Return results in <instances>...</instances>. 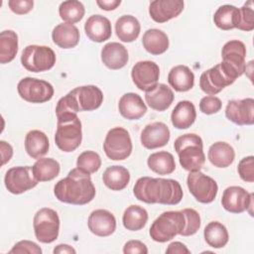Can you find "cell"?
I'll use <instances>...</instances> for the list:
<instances>
[{
    "label": "cell",
    "mask_w": 254,
    "mask_h": 254,
    "mask_svg": "<svg viewBox=\"0 0 254 254\" xmlns=\"http://www.w3.org/2000/svg\"><path fill=\"white\" fill-rule=\"evenodd\" d=\"M133 193L140 201L167 205L180 203L184 195L178 181L151 177L139 178L134 185Z\"/></svg>",
    "instance_id": "1"
},
{
    "label": "cell",
    "mask_w": 254,
    "mask_h": 254,
    "mask_svg": "<svg viewBox=\"0 0 254 254\" xmlns=\"http://www.w3.org/2000/svg\"><path fill=\"white\" fill-rule=\"evenodd\" d=\"M54 193L62 202L83 205L94 198L96 190L90 174L75 168L55 185Z\"/></svg>",
    "instance_id": "2"
},
{
    "label": "cell",
    "mask_w": 254,
    "mask_h": 254,
    "mask_svg": "<svg viewBox=\"0 0 254 254\" xmlns=\"http://www.w3.org/2000/svg\"><path fill=\"white\" fill-rule=\"evenodd\" d=\"M181 166L189 172L200 171L205 162L203 143L194 133H188L178 137L174 143Z\"/></svg>",
    "instance_id": "3"
},
{
    "label": "cell",
    "mask_w": 254,
    "mask_h": 254,
    "mask_svg": "<svg viewBox=\"0 0 254 254\" xmlns=\"http://www.w3.org/2000/svg\"><path fill=\"white\" fill-rule=\"evenodd\" d=\"M57 130L55 143L57 147L65 153L77 149L82 140L81 122L77 114H64L57 117Z\"/></svg>",
    "instance_id": "4"
},
{
    "label": "cell",
    "mask_w": 254,
    "mask_h": 254,
    "mask_svg": "<svg viewBox=\"0 0 254 254\" xmlns=\"http://www.w3.org/2000/svg\"><path fill=\"white\" fill-rule=\"evenodd\" d=\"M186 226V217L182 210H169L160 214L152 223L149 234L160 243L167 242L181 235Z\"/></svg>",
    "instance_id": "5"
},
{
    "label": "cell",
    "mask_w": 254,
    "mask_h": 254,
    "mask_svg": "<svg viewBox=\"0 0 254 254\" xmlns=\"http://www.w3.org/2000/svg\"><path fill=\"white\" fill-rule=\"evenodd\" d=\"M238 75L222 62L203 71L199 77V87L208 95L219 93L226 86L232 84Z\"/></svg>",
    "instance_id": "6"
},
{
    "label": "cell",
    "mask_w": 254,
    "mask_h": 254,
    "mask_svg": "<svg viewBox=\"0 0 254 254\" xmlns=\"http://www.w3.org/2000/svg\"><path fill=\"white\" fill-rule=\"evenodd\" d=\"M56 54L48 46L29 45L21 55V64L29 71L42 72L51 69L56 64Z\"/></svg>",
    "instance_id": "7"
},
{
    "label": "cell",
    "mask_w": 254,
    "mask_h": 254,
    "mask_svg": "<svg viewBox=\"0 0 254 254\" xmlns=\"http://www.w3.org/2000/svg\"><path fill=\"white\" fill-rule=\"evenodd\" d=\"M33 227L35 236L41 243L54 242L60 232V217L58 212L49 207L39 209L34 216Z\"/></svg>",
    "instance_id": "8"
},
{
    "label": "cell",
    "mask_w": 254,
    "mask_h": 254,
    "mask_svg": "<svg viewBox=\"0 0 254 254\" xmlns=\"http://www.w3.org/2000/svg\"><path fill=\"white\" fill-rule=\"evenodd\" d=\"M132 149L131 137L126 129L114 127L107 132L103 143V150L110 160H125L131 155Z\"/></svg>",
    "instance_id": "9"
},
{
    "label": "cell",
    "mask_w": 254,
    "mask_h": 254,
    "mask_svg": "<svg viewBox=\"0 0 254 254\" xmlns=\"http://www.w3.org/2000/svg\"><path fill=\"white\" fill-rule=\"evenodd\" d=\"M17 90L22 99L31 103H44L54 96L53 85L44 80L35 77H24L17 85Z\"/></svg>",
    "instance_id": "10"
},
{
    "label": "cell",
    "mask_w": 254,
    "mask_h": 254,
    "mask_svg": "<svg viewBox=\"0 0 254 254\" xmlns=\"http://www.w3.org/2000/svg\"><path fill=\"white\" fill-rule=\"evenodd\" d=\"M187 186L193 197L201 203H210L217 195L218 186L216 182L200 171L190 172Z\"/></svg>",
    "instance_id": "11"
},
{
    "label": "cell",
    "mask_w": 254,
    "mask_h": 254,
    "mask_svg": "<svg viewBox=\"0 0 254 254\" xmlns=\"http://www.w3.org/2000/svg\"><path fill=\"white\" fill-rule=\"evenodd\" d=\"M38 183L30 166L13 167L6 172L4 177L5 187L13 194H20L32 190Z\"/></svg>",
    "instance_id": "12"
},
{
    "label": "cell",
    "mask_w": 254,
    "mask_h": 254,
    "mask_svg": "<svg viewBox=\"0 0 254 254\" xmlns=\"http://www.w3.org/2000/svg\"><path fill=\"white\" fill-rule=\"evenodd\" d=\"M221 204L223 208L232 213H241L249 210L252 214L253 193H249L246 190L238 186H231L223 190L221 197Z\"/></svg>",
    "instance_id": "13"
},
{
    "label": "cell",
    "mask_w": 254,
    "mask_h": 254,
    "mask_svg": "<svg viewBox=\"0 0 254 254\" xmlns=\"http://www.w3.org/2000/svg\"><path fill=\"white\" fill-rule=\"evenodd\" d=\"M159 76V65L152 61H140L133 65L131 70V77L134 84L145 92L156 86Z\"/></svg>",
    "instance_id": "14"
},
{
    "label": "cell",
    "mask_w": 254,
    "mask_h": 254,
    "mask_svg": "<svg viewBox=\"0 0 254 254\" xmlns=\"http://www.w3.org/2000/svg\"><path fill=\"white\" fill-rule=\"evenodd\" d=\"M226 118L237 125H252L254 123V99H234L228 101L225 107Z\"/></svg>",
    "instance_id": "15"
},
{
    "label": "cell",
    "mask_w": 254,
    "mask_h": 254,
    "mask_svg": "<svg viewBox=\"0 0 254 254\" xmlns=\"http://www.w3.org/2000/svg\"><path fill=\"white\" fill-rule=\"evenodd\" d=\"M222 63L233 69L236 74L241 76L246 69V47L238 40H231L224 44L221 50Z\"/></svg>",
    "instance_id": "16"
},
{
    "label": "cell",
    "mask_w": 254,
    "mask_h": 254,
    "mask_svg": "<svg viewBox=\"0 0 254 254\" xmlns=\"http://www.w3.org/2000/svg\"><path fill=\"white\" fill-rule=\"evenodd\" d=\"M171 137L170 129L163 122H153L145 126L141 132L140 140L143 147L148 150L164 147Z\"/></svg>",
    "instance_id": "17"
},
{
    "label": "cell",
    "mask_w": 254,
    "mask_h": 254,
    "mask_svg": "<svg viewBox=\"0 0 254 254\" xmlns=\"http://www.w3.org/2000/svg\"><path fill=\"white\" fill-rule=\"evenodd\" d=\"M87 225L90 232L94 235L106 237L114 233L116 229V218L112 212L99 208L89 214Z\"/></svg>",
    "instance_id": "18"
},
{
    "label": "cell",
    "mask_w": 254,
    "mask_h": 254,
    "mask_svg": "<svg viewBox=\"0 0 254 254\" xmlns=\"http://www.w3.org/2000/svg\"><path fill=\"white\" fill-rule=\"evenodd\" d=\"M75 98L79 111H92L100 107L103 93L96 85H82L69 91Z\"/></svg>",
    "instance_id": "19"
},
{
    "label": "cell",
    "mask_w": 254,
    "mask_h": 254,
    "mask_svg": "<svg viewBox=\"0 0 254 254\" xmlns=\"http://www.w3.org/2000/svg\"><path fill=\"white\" fill-rule=\"evenodd\" d=\"M183 0H155L150 3L149 14L157 23H165L178 17L184 10Z\"/></svg>",
    "instance_id": "20"
},
{
    "label": "cell",
    "mask_w": 254,
    "mask_h": 254,
    "mask_svg": "<svg viewBox=\"0 0 254 254\" xmlns=\"http://www.w3.org/2000/svg\"><path fill=\"white\" fill-rule=\"evenodd\" d=\"M129 60L127 49L117 42L107 43L101 50V61L110 69H120Z\"/></svg>",
    "instance_id": "21"
},
{
    "label": "cell",
    "mask_w": 254,
    "mask_h": 254,
    "mask_svg": "<svg viewBox=\"0 0 254 254\" xmlns=\"http://www.w3.org/2000/svg\"><path fill=\"white\" fill-rule=\"evenodd\" d=\"M118 109L122 117L128 120H138L147 112V106L142 97L134 92H128L121 96Z\"/></svg>",
    "instance_id": "22"
},
{
    "label": "cell",
    "mask_w": 254,
    "mask_h": 254,
    "mask_svg": "<svg viewBox=\"0 0 254 254\" xmlns=\"http://www.w3.org/2000/svg\"><path fill=\"white\" fill-rule=\"evenodd\" d=\"M84 31L89 40L96 43H102L111 37L112 28L110 21L106 17L95 14L86 20Z\"/></svg>",
    "instance_id": "23"
},
{
    "label": "cell",
    "mask_w": 254,
    "mask_h": 254,
    "mask_svg": "<svg viewBox=\"0 0 254 254\" xmlns=\"http://www.w3.org/2000/svg\"><path fill=\"white\" fill-rule=\"evenodd\" d=\"M145 100L152 109L165 111L174 101V92L167 84L157 83L156 86L145 92Z\"/></svg>",
    "instance_id": "24"
},
{
    "label": "cell",
    "mask_w": 254,
    "mask_h": 254,
    "mask_svg": "<svg viewBox=\"0 0 254 254\" xmlns=\"http://www.w3.org/2000/svg\"><path fill=\"white\" fill-rule=\"evenodd\" d=\"M196 111L193 103L189 100L180 101L172 111L171 121L177 129H188L195 121Z\"/></svg>",
    "instance_id": "25"
},
{
    "label": "cell",
    "mask_w": 254,
    "mask_h": 254,
    "mask_svg": "<svg viewBox=\"0 0 254 254\" xmlns=\"http://www.w3.org/2000/svg\"><path fill=\"white\" fill-rule=\"evenodd\" d=\"M78 29L68 23H62L56 26L52 32L53 42L62 49L74 48L79 42Z\"/></svg>",
    "instance_id": "26"
},
{
    "label": "cell",
    "mask_w": 254,
    "mask_h": 254,
    "mask_svg": "<svg viewBox=\"0 0 254 254\" xmlns=\"http://www.w3.org/2000/svg\"><path fill=\"white\" fill-rule=\"evenodd\" d=\"M168 82L176 91H189L193 87L194 74L189 66L179 64L170 70L168 74Z\"/></svg>",
    "instance_id": "27"
},
{
    "label": "cell",
    "mask_w": 254,
    "mask_h": 254,
    "mask_svg": "<svg viewBox=\"0 0 254 254\" xmlns=\"http://www.w3.org/2000/svg\"><path fill=\"white\" fill-rule=\"evenodd\" d=\"M48 136L40 130H31L25 137V150L32 159H40L49 152Z\"/></svg>",
    "instance_id": "28"
},
{
    "label": "cell",
    "mask_w": 254,
    "mask_h": 254,
    "mask_svg": "<svg viewBox=\"0 0 254 254\" xmlns=\"http://www.w3.org/2000/svg\"><path fill=\"white\" fill-rule=\"evenodd\" d=\"M207 158L214 167L227 168L233 163L235 159V152L230 144L219 141L209 147Z\"/></svg>",
    "instance_id": "29"
},
{
    "label": "cell",
    "mask_w": 254,
    "mask_h": 254,
    "mask_svg": "<svg viewBox=\"0 0 254 254\" xmlns=\"http://www.w3.org/2000/svg\"><path fill=\"white\" fill-rule=\"evenodd\" d=\"M140 31V22L132 15H123L115 23L116 35L124 43L134 42L139 37Z\"/></svg>",
    "instance_id": "30"
},
{
    "label": "cell",
    "mask_w": 254,
    "mask_h": 254,
    "mask_svg": "<svg viewBox=\"0 0 254 254\" xmlns=\"http://www.w3.org/2000/svg\"><path fill=\"white\" fill-rule=\"evenodd\" d=\"M144 49L151 55L164 54L169 48V38L165 32L159 29L147 30L142 38Z\"/></svg>",
    "instance_id": "31"
},
{
    "label": "cell",
    "mask_w": 254,
    "mask_h": 254,
    "mask_svg": "<svg viewBox=\"0 0 254 254\" xmlns=\"http://www.w3.org/2000/svg\"><path fill=\"white\" fill-rule=\"evenodd\" d=\"M102 181L111 190H122L130 182V173L123 166H111L104 171Z\"/></svg>",
    "instance_id": "32"
},
{
    "label": "cell",
    "mask_w": 254,
    "mask_h": 254,
    "mask_svg": "<svg viewBox=\"0 0 254 254\" xmlns=\"http://www.w3.org/2000/svg\"><path fill=\"white\" fill-rule=\"evenodd\" d=\"M147 164L151 171L161 176L170 175L176 170L174 156L167 151H160L151 154L148 157Z\"/></svg>",
    "instance_id": "33"
},
{
    "label": "cell",
    "mask_w": 254,
    "mask_h": 254,
    "mask_svg": "<svg viewBox=\"0 0 254 254\" xmlns=\"http://www.w3.org/2000/svg\"><path fill=\"white\" fill-rule=\"evenodd\" d=\"M32 170L38 182H49L59 176L61 166L53 158H40L33 165Z\"/></svg>",
    "instance_id": "34"
},
{
    "label": "cell",
    "mask_w": 254,
    "mask_h": 254,
    "mask_svg": "<svg viewBox=\"0 0 254 254\" xmlns=\"http://www.w3.org/2000/svg\"><path fill=\"white\" fill-rule=\"evenodd\" d=\"M148 221L147 210L140 205H130L123 213L122 222L124 227L130 231H138L142 229Z\"/></svg>",
    "instance_id": "35"
},
{
    "label": "cell",
    "mask_w": 254,
    "mask_h": 254,
    "mask_svg": "<svg viewBox=\"0 0 254 254\" xmlns=\"http://www.w3.org/2000/svg\"><path fill=\"white\" fill-rule=\"evenodd\" d=\"M203 236L205 242L212 248L224 247L229 239L226 227L219 221H211L204 227Z\"/></svg>",
    "instance_id": "36"
},
{
    "label": "cell",
    "mask_w": 254,
    "mask_h": 254,
    "mask_svg": "<svg viewBox=\"0 0 254 254\" xmlns=\"http://www.w3.org/2000/svg\"><path fill=\"white\" fill-rule=\"evenodd\" d=\"M18 36L12 30H5L0 34V63L12 62L18 53Z\"/></svg>",
    "instance_id": "37"
},
{
    "label": "cell",
    "mask_w": 254,
    "mask_h": 254,
    "mask_svg": "<svg viewBox=\"0 0 254 254\" xmlns=\"http://www.w3.org/2000/svg\"><path fill=\"white\" fill-rule=\"evenodd\" d=\"M239 8L233 5L220 6L213 15V22L215 26L221 30L235 29L238 21Z\"/></svg>",
    "instance_id": "38"
},
{
    "label": "cell",
    "mask_w": 254,
    "mask_h": 254,
    "mask_svg": "<svg viewBox=\"0 0 254 254\" xmlns=\"http://www.w3.org/2000/svg\"><path fill=\"white\" fill-rule=\"evenodd\" d=\"M85 13L84 6L77 0L64 1L60 4L59 14L62 20L68 24H74L79 22Z\"/></svg>",
    "instance_id": "39"
},
{
    "label": "cell",
    "mask_w": 254,
    "mask_h": 254,
    "mask_svg": "<svg viewBox=\"0 0 254 254\" xmlns=\"http://www.w3.org/2000/svg\"><path fill=\"white\" fill-rule=\"evenodd\" d=\"M101 167V158L94 151L82 152L76 160V168L87 173L93 174Z\"/></svg>",
    "instance_id": "40"
},
{
    "label": "cell",
    "mask_w": 254,
    "mask_h": 254,
    "mask_svg": "<svg viewBox=\"0 0 254 254\" xmlns=\"http://www.w3.org/2000/svg\"><path fill=\"white\" fill-rule=\"evenodd\" d=\"M252 4V1H249L245 3L241 8H239L236 29L246 32L252 31L254 29V11Z\"/></svg>",
    "instance_id": "41"
},
{
    "label": "cell",
    "mask_w": 254,
    "mask_h": 254,
    "mask_svg": "<svg viewBox=\"0 0 254 254\" xmlns=\"http://www.w3.org/2000/svg\"><path fill=\"white\" fill-rule=\"evenodd\" d=\"M186 217V226L181 233L182 236H190L197 232L200 227L199 213L193 208H185L182 210Z\"/></svg>",
    "instance_id": "42"
},
{
    "label": "cell",
    "mask_w": 254,
    "mask_h": 254,
    "mask_svg": "<svg viewBox=\"0 0 254 254\" xmlns=\"http://www.w3.org/2000/svg\"><path fill=\"white\" fill-rule=\"evenodd\" d=\"M238 174L240 178L247 183L254 182V157L248 156L243 159L238 164L237 167Z\"/></svg>",
    "instance_id": "43"
},
{
    "label": "cell",
    "mask_w": 254,
    "mask_h": 254,
    "mask_svg": "<svg viewBox=\"0 0 254 254\" xmlns=\"http://www.w3.org/2000/svg\"><path fill=\"white\" fill-rule=\"evenodd\" d=\"M221 100L214 95L204 96L199 101V109L206 115L217 113L221 109Z\"/></svg>",
    "instance_id": "44"
},
{
    "label": "cell",
    "mask_w": 254,
    "mask_h": 254,
    "mask_svg": "<svg viewBox=\"0 0 254 254\" xmlns=\"http://www.w3.org/2000/svg\"><path fill=\"white\" fill-rule=\"evenodd\" d=\"M10 254H23V253H29V254H42L41 247L30 240H21L17 242L13 248L9 251Z\"/></svg>",
    "instance_id": "45"
},
{
    "label": "cell",
    "mask_w": 254,
    "mask_h": 254,
    "mask_svg": "<svg viewBox=\"0 0 254 254\" xmlns=\"http://www.w3.org/2000/svg\"><path fill=\"white\" fill-rule=\"evenodd\" d=\"M8 6L12 12L18 15L29 13L34 6L33 0H9Z\"/></svg>",
    "instance_id": "46"
},
{
    "label": "cell",
    "mask_w": 254,
    "mask_h": 254,
    "mask_svg": "<svg viewBox=\"0 0 254 254\" xmlns=\"http://www.w3.org/2000/svg\"><path fill=\"white\" fill-rule=\"evenodd\" d=\"M123 253L124 254H147L148 253V248L147 246L139 241V240H129L125 243L123 247Z\"/></svg>",
    "instance_id": "47"
},
{
    "label": "cell",
    "mask_w": 254,
    "mask_h": 254,
    "mask_svg": "<svg viewBox=\"0 0 254 254\" xmlns=\"http://www.w3.org/2000/svg\"><path fill=\"white\" fill-rule=\"evenodd\" d=\"M0 152H1V159H2L1 166H4L12 158L13 148L9 143L2 140V141H0Z\"/></svg>",
    "instance_id": "48"
},
{
    "label": "cell",
    "mask_w": 254,
    "mask_h": 254,
    "mask_svg": "<svg viewBox=\"0 0 254 254\" xmlns=\"http://www.w3.org/2000/svg\"><path fill=\"white\" fill-rule=\"evenodd\" d=\"M166 253L168 254H190V251L188 249V247L180 242V241H175L169 244L168 248L166 249Z\"/></svg>",
    "instance_id": "49"
},
{
    "label": "cell",
    "mask_w": 254,
    "mask_h": 254,
    "mask_svg": "<svg viewBox=\"0 0 254 254\" xmlns=\"http://www.w3.org/2000/svg\"><path fill=\"white\" fill-rule=\"evenodd\" d=\"M96 4L102 10L111 11V10H115L121 4V1L120 0H97Z\"/></svg>",
    "instance_id": "50"
},
{
    "label": "cell",
    "mask_w": 254,
    "mask_h": 254,
    "mask_svg": "<svg viewBox=\"0 0 254 254\" xmlns=\"http://www.w3.org/2000/svg\"><path fill=\"white\" fill-rule=\"evenodd\" d=\"M75 249L72 248L71 246L67 244H59L54 248V253H59V254H68V253H75Z\"/></svg>",
    "instance_id": "51"
}]
</instances>
